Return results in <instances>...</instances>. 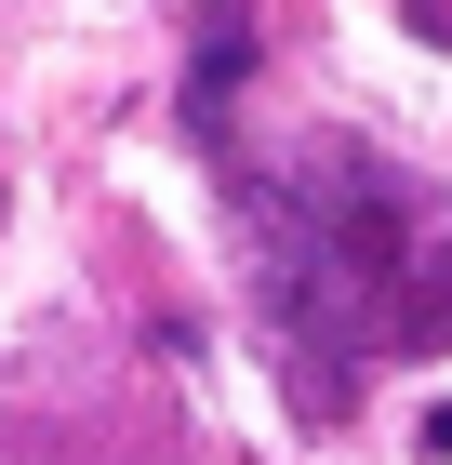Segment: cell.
<instances>
[{
    "label": "cell",
    "instance_id": "obj_1",
    "mask_svg": "<svg viewBox=\"0 0 452 465\" xmlns=\"http://www.w3.org/2000/svg\"><path fill=\"white\" fill-rule=\"evenodd\" d=\"M253 226V292H266L279 346L319 359H413L452 346V186L399 173L373 146H293L240 173Z\"/></svg>",
    "mask_w": 452,
    "mask_h": 465
},
{
    "label": "cell",
    "instance_id": "obj_2",
    "mask_svg": "<svg viewBox=\"0 0 452 465\" xmlns=\"http://www.w3.org/2000/svg\"><path fill=\"white\" fill-rule=\"evenodd\" d=\"M240 67H253V40H240V27H213V40H200V80H186V107H200V134L226 120V94H240Z\"/></svg>",
    "mask_w": 452,
    "mask_h": 465
}]
</instances>
